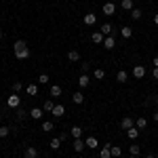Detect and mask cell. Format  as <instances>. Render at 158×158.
Segmentation results:
<instances>
[{
    "label": "cell",
    "instance_id": "1",
    "mask_svg": "<svg viewBox=\"0 0 158 158\" xmlns=\"http://www.w3.org/2000/svg\"><path fill=\"white\" fill-rule=\"evenodd\" d=\"M13 53H15V57H17L19 61H23V59L30 57V47L25 44L23 40H17V42L13 44Z\"/></svg>",
    "mask_w": 158,
    "mask_h": 158
},
{
    "label": "cell",
    "instance_id": "2",
    "mask_svg": "<svg viewBox=\"0 0 158 158\" xmlns=\"http://www.w3.org/2000/svg\"><path fill=\"white\" fill-rule=\"evenodd\" d=\"M6 106H9V108H13V110H17L19 106H21V97H19L17 93H11V95L6 97Z\"/></svg>",
    "mask_w": 158,
    "mask_h": 158
},
{
    "label": "cell",
    "instance_id": "3",
    "mask_svg": "<svg viewBox=\"0 0 158 158\" xmlns=\"http://www.w3.org/2000/svg\"><path fill=\"white\" fill-rule=\"evenodd\" d=\"M23 156L25 158H40V150H38V148H34V146H27L23 150Z\"/></svg>",
    "mask_w": 158,
    "mask_h": 158
},
{
    "label": "cell",
    "instance_id": "4",
    "mask_svg": "<svg viewBox=\"0 0 158 158\" xmlns=\"http://www.w3.org/2000/svg\"><path fill=\"white\" fill-rule=\"evenodd\" d=\"M82 21H85V25H95L97 23V15L95 13H86L85 17H82Z\"/></svg>",
    "mask_w": 158,
    "mask_h": 158
},
{
    "label": "cell",
    "instance_id": "5",
    "mask_svg": "<svg viewBox=\"0 0 158 158\" xmlns=\"http://www.w3.org/2000/svg\"><path fill=\"white\" fill-rule=\"evenodd\" d=\"M133 76H135V78H137V80H141V78L146 76V68L137 63V65H135V68H133Z\"/></svg>",
    "mask_w": 158,
    "mask_h": 158
},
{
    "label": "cell",
    "instance_id": "6",
    "mask_svg": "<svg viewBox=\"0 0 158 158\" xmlns=\"http://www.w3.org/2000/svg\"><path fill=\"white\" fill-rule=\"evenodd\" d=\"M89 85H91V76H89V74H80V78H78V86H80V89H86Z\"/></svg>",
    "mask_w": 158,
    "mask_h": 158
},
{
    "label": "cell",
    "instance_id": "7",
    "mask_svg": "<svg viewBox=\"0 0 158 158\" xmlns=\"http://www.w3.org/2000/svg\"><path fill=\"white\" fill-rule=\"evenodd\" d=\"M101 11H103V15H108V17H110V15H114V13H116V4H114V2H106Z\"/></svg>",
    "mask_w": 158,
    "mask_h": 158
},
{
    "label": "cell",
    "instance_id": "8",
    "mask_svg": "<svg viewBox=\"0 0 158 158\" xmlns=\"http://www.w3.org/2000/svg\"><path fill=\"white\" fill-rule=\"evenodd\" d=\"M44 116V110L42 108H34V110H30V118H34V120H40Z\"/></svg>",
    "mask_w": 158,
    "mask_h": 158
},
{
    "label": "cell",
    "instance_id": "9",
    "mask_svg": "<svg viewBox=\"0 0 158 158\" xmlns=\"http://www.w3.org/2000/svg\"><path fill=\"white\" fill-rule=\"evenodd\" d=\"M120 127L124 129V131H127V129H131V127H135V120L131 118V116H124V118L120 120Z\"/></svg>",
    "mask_w": 158,
    "mask_h": 158
},
{
    "label": "cell",
    "instance_id": "10",
    "mask_svg": "<svg viewBox=\"0 0 158 158\" xmlns=\"http://www.w3.org/2000/svg\"><path fill=\"white\" fill-rule=\"evenodd\" d=\"M51 114H53L55 118H61V116L65 114V108H63L61 103H55V108H53V112H51Z\"/></svg>",
    "mask_w": 158,
    "mask_h": 158
},
{
    "label": "cell",
    "instance_id": "11",
    "mask_svg": "<svg viewBox=\"0 0 158 158\" xmlns=\"http://www.w3.org/2000/svg\"><path fill=\"white\" fill-rule=\"evenodd\" d=\"M120 36L124 38V40H129V38L133 36V27H129V25H122V27H120Z\"/></svg>",
    "mask_w": 158,
    "mask_h": 158
},
{
    "label": "cell",
    "instance_id": "12",
    "mask_svg": "<svg viewBox=\"0 0 158 158\" xmlns=\"http://www.w3.org/2000/svg\"><path fill=\"white\" fill-rule=\"evenodd\" d=\"M99 158H112V146L106 143V146L101 148V150H99Z\"/></svg>",
    "mask_w": 158,
    "mask_h": 158
},
{
    "label": "cell",
    "instance_id": "13",
    "mask_svg": "<svg viewBox=\"0 0 158 158\" xmlns=\"http://www.w3.org/2000/svg\"><path fill=\"white\" fill-rule=\"evenodd\" d=\"M85 146H86V148H91V150H95V148H99L97 137H86V139H85Z\"/></svg>",
    "mask_w": 158,
    "mask_h": 158
},
{
    "label": "cell",
    "instance_id": "14",
    "mask_svg": "<svg viewBox=\"0 0 158 158\" xmlns=\"http://www.w3.org/2000/svg\"><path fill=\"white\" fill-rule=\"evenodd\" d=\"M103 47H106L108 51L114 49V47H116V40H114V36H106V38H103Z\"/></svg>",
    "mask_w": 158,
    "mask_h": 158
},
{
    "label": "cell",
    "instance_id": "15",
    "mask_svg": "<svg viewBox=\"0 0 158 158\" xmlns=\"http://www.w3.org/2000/svg\"><path fill=\"white\" fill-rule=\"evenodd\" d=\"M103 34H101V32H93V34H91V42H95V44H103Z\"/></svg>",
    "mask_w": 158,
    "mask_h": 158
},
{
    "label": "cell",
    "instance_id": "16",
    "mask_svg": "<svg viewBox=\"0 0 158 158\" xmlns=\"http://www.w3.org/2000/svg\"><path fill=\"white\" fill-rule=\"evenodd\" d=\"M127 137H129L131 141H135V139L139 137V129H137V127H131V129H127Z\"/></svg>",
    "mask_w": 158,
    "mask_h": 158
},
{
    "label": "cell",
    "instance_id": "17",
    "mask_svg": "<svg viewBox=\"0 0 158 158\" xmlns=\"http://www.w3.org/2000/svg\"><path fill=\"white\" fill-rule=\"evenodd\" d=\"M99 32H101L103 36H112V32H114V27H112V23H103L101 27H99Z\"/></svg>",
    "mask_w": 158,
    "mask_h": 158
},
{
    "label": "cell",
    "instance_id": "18",
    "mask_svg": "<svg viewBox=\"0 0 158 158\" xmlns=\"http://www.w3.org/2000/svg\"><path fill=\"white\" fill-rule=\"evenodd\" d=\"M72 101L76 103V106H80V103H85V95H82L80 91H76V93L72 95Z\"/></svg>",
    "mask_w": 158,
    "mask_h": 158
},
{
    "label": "cell",
    "instance_id": "19",
    "mask_svg": "<svg viewBox=\"0 0 158 158\" xmlns=\"http://www.w3.org/2000/svg\"><path fill=\"white\" fill-rule=\"evenodd\" d=\"M135 127H137L139 131H143V129L148 127V118H143V116H139V118L135 120Z\"/></svg>",
    "mask_w": 158,
    "mask_h": 158
},
{
    "label": "cell",
    "instance_id": "20",
    "mask_svg": "<svg viewBox=\"0 0 158 158\" xmlns=\"http://www.w3.org/2000/svg\"><path fill=\"white\" fill-rule=\"evenodd\" d=\"M85 148V139H74V152H82Z\"/></svg>",
    "mask_w": 158,
    "mask_h": 158
},
{
    "label": "cell",
    "instance_id": "21",
    "mask_svg": "<svg viewBox=\"0 0 158 158\" xmlns=\"http://www.w3.org/2000/svg\"><path fill=\"white\" fill-rule=\"evenodd\" d=\"M25 93H27L30 97H36V95H38V86L36 85H27V86H25Z\"/></svg>",
    "mask_w": 158,
    "mask_h": 158
},
{
    "label": "cell",
    "instance_id": "22",
    "mask_svg": "<svg viewBox=\"0 0 158 158\" xmlns=\"http://www.w3.org/2000/svg\"><path fill=\"white\" fill-rule=\"evenodd\" d=\"M49 93H51V97H59V95H61V86L59 85H51Z\"/></svg>",
    "mask_w": 158,
    "mask_h": 158
},
{
    "label": "cell",
    "instance_id": "23",
    "mask_svg": "<svg viewBox=\"0 0 158 158\" xmlns=\"http://www.w3.org/2000/svg\"><path fill=\"white\" fill-rule=\"evenodd\" d=\"M116 80H118V82H127V80H129V74L124 72V70H118V72H116Z\"/></svg>",
    "mask_w": 158,
    "mask_h": 158
},
{
    "label": "cell",
    "instance_id": "24",
    "mask_svg": "<svg viewBox=\"0 0 158 158\" xmlns=\"http://www.w3.org/2000/svg\"><path fill=\"white\" fill-rule=\"evenodd\" d=\"M70 135H72L74 139H80V137H82V129H80V127H72V129H70Z\"/></svg>",
    "mask_w": 158,
    "mask_h": 158
},
{
    "label": "cell",
    "instance_id": "25",
    "mask_svg": "<svg viewBox=\"0 0 158 158\" xmlns=\"http://www.w3.org/2000/svg\"><path fill=\"white\" fill-rule=\"evenodd\" d=\"M120 6H122V11H129V13H131V11L135 9V6H133V0H122V2H120Z\"/></svg>",
    "mask_w": 158,
    "mask_h": 158
},
{
    "label": "cell",
    "instance_id": "26",
    "mask_svg": "<svg viewBox=\"0 0 158 158\" xmlns=\"http://www.w3.org/2000/svg\"><path fill=\"white\" fill-rule=\"evenodd\" d=\"M53 108H55V101H53V99H47V101H44V106H42L44 112H53Z\"/></svg>",
    "mask_w": 158,
    "mask_h": 158
},
{
    "label": "cell",
    "instance_id": "27",
    "mask_svg": "<svg viewBox=\"0 0 158 158\" xmlns=\"http://www.w3.org/2000/svg\"><path fill=\"white\" fill-rule=\"evenodd\" d=\"M68 59L70 61H80V53H78V51H70V53H68Z\"/></svg>",
    "mask_w": 158,
    "mask_h": 158
},
{
    "label": "cell",
    "instance_id": "28",
    "mask_svg": "<svg viewBox=\"0 0 158 158\" xmlns=\"http://www.w3.org/2000/svg\"><path fill=\"white\" fill-rule=\"evenodd\" d=\"M129 152H131L133 156H139V152H141V148L137 146V143H131V146H129Z\"/></svg>",
    "mask_w": 158,
    "mask_h": 158
},
{
    "label": "cell",
    "instance_id": "29",
    "mask_svg": "<svg viewBox=\"0 0 158 158\" xmlns=\"http://www.w3.org/2000/svg\"><path fill=\"white\" fill-rule=\"evenodd\" d=\"M53 129H55V124H53V122H51V120L42 122V131H44V133H49V131H53Z\"/></svg>",
    "mask_w": 158,
    "mask_h": 158
},
{
    "label": "cell",
    "instance_id": "30",
    "mask_svg": "<svg viewBox=\"0 0 158 158\" xmlns=\"http://www.w3.org/2000/svg\"><path fill=\"white\" fill-rule=\"evenodd\" d=\"M141 15H143L141 9H133V11H131V17H133L135 21H139V19H141Z\"/></svg>",
    "mask_w": 158,
    "mask_h": 158
},
{
    "label": "cell",
    "instance_id": "31",
    "mask_svg": "<svg viewBox=\"0 0 158 158\" xmlns=\"http://www.w3.org/2000/svg\"><path fill=\"white\" fill-rule=\"evenodd\" d=\"M49 146H51V150H59V148H61V139H57V137H55V139H51Z\"/></svg>",
    "mask_w": 158,
    "mask_h": 158
},
{
    "label": "cell",
    "instance_id": "32",
    "mask_svg": "<svg viewBox=\"0 0 158 158\" xmlns=\"http://www.w3.org/2000/svg\"><path fill=\"white\" fill-rule=\"evenodd\" d=\"M120 154H122V148L112 146V158H120Z\"/></svg>",
    "mask_w": 158,
    "mask_h": 158
},
{
    "label": "cell",
    "instance_id": "33",
    "mask_svg": "<svg viewBox=\"0 0 158 158\" xmlns=\"http://www.w3.org/2000/svg\"><path fill=\"white\" fill-rule=\"evenodd\" d=\"M38 82H40V85H49V82H51L49 74H40V78H38Z\"/></svg>",
    "mask_w": 158,
    "mask_h": 158
},
{
    "label": "cell",
    "instance_id": "34",
    "mask_svg": "<svg viewBox=\"0 0 158 158\" xmlns=\"http://www.w3.org/2000/svg\"><path fill=\"white\" fill-rule=\"evenodd\" d=\"M9 133H11V129H9V127H0V139L9 137Z\"/></svg>",
    "mask_w": 158,
    "mask_h": 158
},
{
    "label": "cell",
    "instance_id": "35",
    "mask_svg": "<svg viewBox=\"0 0 158 158\" xmlns=\"http://www.w3.org/2000/svg\"><path fill=\"white\" fill-rule=\"evenodd\" d=\"M21 89H23V82H19V80H17V82H13V93H19Z\"/></svg>",
    "mask_w": 158,
    "mask_h": 158
},
{
    "label": "cell",
    "instance_id": "36",
    "mask_svg": "<svg viewBox=\"0 0 158 158\" xmlns=\"http://www.w3.org/2000/svg\"><path fill=\"white\" fill-rule=\"evenodd\" d=\"M93 76H95V78H97V80H101V78H103V76H106V72H103V70H95V72H93Z\"/></svg>",
    "mask_w": 158,
    "mask_h": 158
},
{
    "label": "cell",
    "instance_id": "37",
    "mask_svg": "<svg viewBox=\"0 0 158 158\" xmlns=\"http://www.w3.org/2000/svg\"><path fill=\"white\" fill-rule=\"evenodd\" d=\"M89 68H91L89 63H82V65H80V70H82V74H89Z\"/></svg>",
    "mask_w": 158,
    "mask_h": 158
},
{
    "label": "cell",
    "instance_id": "38",
    "mask_svg": "<svg viewBox=\"0 0 158 158\" xmlns=\"http://www.w3.org/2000/svg\"><path fill=\"white\" fill-rule=\"evenodd\" d=\"M152 78H154V80H158V68H154V70H152Z\"/></svg>",
    "mask_w": 158,
    "mask_h": 158
},
{
    "label": "cell",
    "instance_id": "39",
    "mask_svg": "<svg viewBox=\"0 0 158 158\" xmlns=\"http://www.w3.org/2000/svg\"><path fill=\"white\" fill-rule=\"evenodd\" d=\"M152 120H154V122H158V110L154 112V114H152Z\"/></svg>",
    "mask_w": 158,
    "mask_h": 158
},
{
    "label": "cell",
    "instance_id": "40",
    "mask_svg": "<svg viewBox=\"0 0 158 158\" xmlns=\"http://www.w3.org/2000/svg\"><path fill=\"white\" fill-rule=\"evenodd\" d=\"M152 63H154V68H158V55L154 57V61H152Z\"/></svg>",
    "mask_w": 158,
    "mask_h": 158
},
{
    "label": "cell",
    "instance_id": "41",
    "mask_svg": "<svg viewBox=\"0 0 158 158\" xmlns=\"http://www.w3.org/2000/svg\"><path fill=\"white\" fill-rule=\"evenodd\" d=\"M154 23L158 25V13H156V15H154Z\"/></svg>",
    "mask_w": 158,
    "mask_h": 158
},
{
    "label": "cell",
    "instance_id": "42",
    "mask_svg": "<svg viewBox=\"0 0 158 158\" xmlns=\"http://www.w3.org/2000/svg\"><path fill=\"white\" fill-rule=\"evenodd\" d=\"M152 101H154V103H156V106H158V95H156V97H154V99H152Z\"/></svg>",
    "mask_w": 158,
    "mask_h": 158
},
{
    "label": "cell",
    "instance_id": "43",
    "mask_svg": "<svg viewBox=\"0 0 158 158\" xmlns=\"http://www.w3.org/2000/svg\"><path fill=\"white\" fill-rule=\"evenodd\" d=\"M146 158H156V156H154V154H148V156Z\"/></svg>",
    "mask_w": 158,
    "mask_h": 158
},
{
    "label": "cell",
    "instance_id": "44",
    "mask_svg": "<svg viewBox=\"0 0 158 158\" xmlns=\"http://www.w3.org/2000/svg\"><path fill=\"white\" fill-rule=\"evenodd\" d=\"M129 158H139V156H133V154H131V156H129Z\"/></svg>",
    "mask_w": 158,
    "mask_h": 158
},
{
    "label": "cell",
    "instance_id": "45",
    "mask_svg": "<svg viewBox=\"0 0 158 158\" xmlns=\"http://www.w3.org/2000/svg\"><path fill=\"white\" fill-rule=\"evenodd\" d=\"M0 38H2V30H0Z\"/></svg>",
    "mask_w": 158,
    "mask_h": 158
}]
</instances>
